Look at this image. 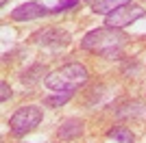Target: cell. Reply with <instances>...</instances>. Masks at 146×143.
I'll use <instances>...</instances> for the list:
<instances>
[{
    "label": "cell",
    "mask_w": 146,
    "mask_h": 143,
    "mask_svg": "<svg viewBox=\"0 0 146 143\" xmlns=\"http://www.w3.org/2000/svg\"><path fill=\"white\" fill-rule=\"evenodd\" d=\"M87 80V70L81 63H70V65L59 67L57 72L46 76V87L55 93H74L81 85Z\"/></svg>",
    "instance_id": "obj_2"
},
{
    "label": "cell",
    "mask_w": 146,
    "mask_h": 143,
    "mask_svg": "<svg viewBox=\"0 0 146 143\" xmlns=\"http://www.w3.org/2000/svg\"><path fill=\"white\" fill-rule=\"evenodd\" d=\"M129 37L122 33L120 28H96L87 33L81 41V48L83 50H90L94 54H100V56H120L122 48L127 46Z\"/></svg>",
    "instance_id": "obj_1"
},
{
    "label": "cell",
    "mask_w": 146,
    "mask_h": 143,
    "mask_svg": "<svg viewBox=\"0 0 146 143\" xmlns=\"http://www.w3.org/2000/svg\"><path fill=\"white\" fill-rule=\"evenodd\" d=\"M83 132V121L81 119H68L59 126V137L66 139V141H72Z\"/></svg>",
    "instance_id": "obj_7"
},
{
    "label": "cell",
    "mask_w": 146,
    "mask_h": 143,
    "mask_svg": "<svg viewBox=\"0 0 146 143\" xmlns=\"http://www.w3.org/2000/svg\"><path fill=\"white\" fill-rule=\"evenodd\" d=\"M144 15H146V11L140 5L129 2V5L116 9V11H111L109 15H107V20H105V24H107L109 28H124V26H129V24H133L135 20L144 18Z\"/></svg>",
    "instance_id": "obj_4"
},
{
    "label": "cell",
    "mask_w": 146,
    "mask_h": 143,
    "mask_svg": "<svg viewBox=\"0 0 146 143\" xmlns=\"http://www.w3.org/2000/svg\"><path fill=\"white\" fill-rule=\"evenodd\" d=\"M39 124H42V108L35 106V104L22 106L20 111H15V113H13L11 119H9L11 132L15 134V137H24L26 132L35 130Z\"/></svg>",
    "instance_id": "obj_3"
},
{
    "label": "cell",
    "mask_w": 146,
    "mask_h": 143,
    "mask_svg": "<svg viewBox=\"0 0 146 143\" xmlns=\"http://www.w3.org/2000/svg\"><path fill=\"white\" fill-rule=\"evenodd\" d=\"M70 98H72V93H57V95H50V98H46V100H44V104H46V106L57 108V106H61V104H66Z\"/></svg>",
    "instance_id": "obj_10"
},
{
    "label": "cell",
    "mask_w": 146,
    "mask_h": 143,
    "mask_svg": "<svg viewBox=\"0 0 146 143\" xmlns=\"http://www.w3.org/2000/svg\"><path fill=\"white\" fill-rule=\"evenodd\" d=\"M35 43L44 48H63L70 43V35L61 28H44L35 33Z\"/></svg>",
    "instance_id": "obj_5"
},
{
    "label": "cell",
    "mask_w": 146,
    "mask_h": 143,
    "mask_svg": "<svg viewBox=\"0 0 146 143\" xmlns=\"http://www.w3.org/2000/svg\"><path fill=\"white\" fill-rule=\"evenodd\" d=\"M24 143H26V141H24Z\"/></svg>",
    "instance_id": "obj_15"
},
{
    "label": "cell",
    "mask_w": 146,
    "mask_h": 143,
    "mask_svg": "<svg viewBox=\"0 0 146 143\" xmlns=\"http://www.w3.org/2000/svg\"><path fill=\"white\" fill-rule=\"evenodd\" d=\"M81 0H63V2H59V5L52 9L55 13H59V11H66V9H72V7H76Z\"/></svg>",
    "instance_id": "obj_12"
},
{
    "label": "cell",
    "mask_w": 146,
    "mask_h": 143,
    "mask_svg": "<svg viewBox=\"0 0 146 143\" xmlns=\"http://www.w3.org/2000/svg\"><path fill=\"white\" fill-rule=\"evenodd\" d=\"M48 13H50V9H46L39 2H24V5H20L18 9L11 11V20H15V22H31V20L44 18Z\"/></svg>",
    "instance_id": "obj_6"
},
{
    "label": "cell",
    "mask_w": 146,
    "mask_h": 143,
    "mask_svg": "<svg viewBox=\"0 0 146 143\" xmlns=\"http://www.w3.org/2000/svg\"><path fill=\"white\" fill-rule=\"evenodd\" d=\"M42 72H46V70H44V67H39V65H35L29 74H24V76H22V80H24L26 85H33L37 78H42Z\"/></svg>",
    "instance_id": "obj_11"
},
{
    "label": "cell",
    "mask_w": 146,
    "mask_h": 143,
    "mask_svg": "<svg viewBox=\"0 0 146 143\" xmlns=\"http://www.w3.org/2000/svg\"><path fill=\"white\" fill-rule=\"evenodd\" d=\"M5 2H7V0H0V5H5Z\"/></svg>",
    "instance_id": "obj_14"
},
{
    "label": "cell",
    "mask_w": 146,
    "mask_h": 143,
    "mask_svg": "<svg viewBox=\"0 0 146 143\" xmlns=\"http://www.w3.org/2000/svg\"><path fill=\"white\" fill-rule=\"evenodd\" d=\"M9 98H11V87H9V83H5V80H2V83H0V100L7 102Z\"/></svg>",
    "instance_id": "obj_13"
},
{
    "label": "cell",
    "mask_w": 146,
    "mask_h": 143,
    "mask_svg": "<svg viewBox=\"0 0 146 143\" xmlns=\"http://www.w3.org/2000/svg\"><path fill=\"white\" fill-rule=\"evenodd\" d=\"M109 137L120 143H133V134L127 128H113V130H109Z\"/></svg>",
    "instance_id": "obj_9"
},
{
    "label": "cell",
    "mask_w": 146,
    "mask_h": 143,
    "mask_svg": "<svg viewBox=\"0 0 146 143\" xmlns=\"http://www.w3.org/2000/svg\"><path fill=\"white\" fill-rule=\"evenodd\" d=\"M129 2H131V0H96V2L92 5V9L96 13H107V15H109L111 11H116V9L129 5Z\"/></svg>",
    "instance_id": "obj_8"
}]
</instances>
